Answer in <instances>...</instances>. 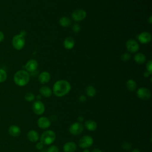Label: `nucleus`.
Masks as SVG:
<instances>
[{"label":"nucleus","mask_w":152,"mask_h":152,"mask_svg":"<svg viewBox=\"0 0 152 152\" xmlns=\"http://www.w3.org/2000/svg\"><path fill=\"white\" fill-rule=\"evenodd\" d=\"M37 126L42 129H46L50 127L51 125V122L50 119L46 116L40 117L37 122Z\"/></svg>","instance_id":"obj_11"},{"label":"nucleus","mask_w":152,"mask_h":152,"mask_svg":"<svg viewBox=\"0 0 152 152\" xmlns=\"http://www.w3.org/2000/svg\"><path fill=\"white\" fill-rule=\"evenodd\" d=\"M46 152H59V148L55 145H51L46 150Z\"/></svg>","instance_id":"obj_27"},{"label":"nucleus","mask_w":152,"mask_h":152,"mask_svg":"<svg viewBox=\"0 0 152 152\" xmlns=\"http://www.w3.org/2000/svg\"><path fill=\"white\" fill-rule=\"evenodd\" d=\"M12 44L13 47L17 50L22 49L25 45V39L21 34L15 35L12 40Z\"/></svg>","instance_id":"obj_4"},{"label":"nucleus","mask_w":152,"mask_h":152,"mask_svg":"<svg viewBox=\"0 0 152 152\" xmlns=\"http://www.w3.org/2000/svg\"><path fill=\"white\" fill-rule=\"evenodd\" d=\"M131 59V55L129 53H124L121 55V59L124 61H128Z\"/></svg>","instance_id":"obj_28"},{"label":"nucleus","mask_w":152,"mask_h":152,"mask_svg":"<svg viewBox=\"0 0 152 152\" xmlns=\"http://www.w3.org/2000/svg\"><path fill=\"white\" fill-rule=\"evenodd\" d=\"M59 24L64 27H68L71 24V20L68 17H65V16H64V17L60 18V19L59 20Z\"/></svg>","instance_id":"obj_22"},{"label":"nucleus","mask_w":152,"mask_h":152,"mask_svg":"<svg viewBox=\"0 0 152 152\" xmlns=\"http://www.w3.org/2000/svg\"><path fill=\"white\" fill-rule=\"evenodd\" d=\"M8 132L11 136L16 137L20 135L21 129L19 126H18L15 125H12L9 127Z\"/></svg>","instance_id":"obj_16"},{"label":"nucleus","mask_w":152,"mask_h":152,"mask_svg":"<svg viewBox=\"0 0 152 152\" xmlns=\"http://www.w3.org/2000/svg\"><path fill=\"white\" fill-rule=\"evenodd\" d=\"M78 100L80 102H84L86 100V97L84 95H81L79 97Z\"/></svg>","instance_id":"obj_33"},{"label":"nucleus","mask_w":152,"mask_h":152,"mask_svg":"<svg viewBox=\"0 0 152 152\" xmlns=\"http://www.w3.org/2000/svg\"><path fill=\"white\" fill-rule=\"evenodd\" d=\"M27 137L28 140L32 142H37V141L39 140V138H40L38 132L35 130L29 131L27 132Z\"/></svg>","instance_id":"obj_15"},{"label":"nucleus","mask_w":152,"mask_h":152,"mask_svg":"<svg viewBox=\"0 0 152 152\" xmlns=\"http://www.w3.org/2000/svg\"><path fill=\"white\" fill-rule=\"evenodd\" d=\"M148 23H149L150 24H151V23H152V17H151V15H150V16L149 17V18H148Z\"/></svg>","instance_id":"obj_39"},{"label":"nucleus","mask_w":152,"mask_h":152,"mask_svg":"<svg viewBox=\"0 0 152 152\" xmlns=\"http://www.w3.org/2000/svg\"><path fill=\"white\" fill-rule=\"evenodd\" d=\"M70 83L64 80H60L56 81L52 88V93L57 97H61L66 95L71 90Z\"/></svg>","instance_id":"obj_1"},{"label":"nucleus","mask_w":152,"mask_h":152,"mask_svg":"<svg viewBox=\"0 0 152 152\" xmlns=\"http://www.w3.org/2000/svg\"><path fill=\"white\" fill-rule=\"evenodd\" d=\"M4 39V35L3 33L0 31V42L3 41Z\"/></svg>","instance_id":"obj_34"},{"label":"nucleus","mask_w":152,"mask_h":152,"mask_svg":"<svg viewBox=\"0 0 152 152\" xmlns=\"http://www.w3.org/2000/svg\"><path fill=\"white\" fill-rule=\"evenodd\" d=\"M35 98L37 99V100H40L42 98V96L40 94H39V95H37L36 96H35Z\"/></svg>","instance_id":"obj_38"},{"label":"nucleus","mask_w":152,"mask_h":152,"mask_svg":"<svg viewBox=\"0 0 152 152\" xmlns=\"http://www.w3.org/2000/svg\"><path fill=\"white\" fill-rule=\"evenodd\" d=\"M75 45L74 39L71 37H67L65 39L64 41V46L66 49H71L74 48Z\"/></svg>","instance_id":"obj_20"},{"label":"nucleus","mask_w":152,"mask_h":152,"mask_svg":"<svg viewBox=\"0 0 152 152\" xmlns=\"http://www.w3.org/2000/svg\"><path fill=\"white\" fill-rule=\"evenodd\" d=\"M134 61L138 64H142L146 61V57L142 53H137L134 57Z\"/></svg>","instance_id":"obj_21"},{"label":"nucleus","mask_w":152,"mask_h":152,"mask_svg":"<svg viewBox=\"0 0 152 152\" xmlns=\"http://www.w3.org/2000/svg\"><path fill=\"white\" fill-rule=\"evenodd\" d=\"M137 39L140 43L142 44H146L151 41V34L149 32L143 31L138 35Z\"/></svg>","instance_id":"obj_12"},{"label":"nucleus","mask_w":152,"mask_h":152,"mask_svg":"<svg viewBox=\"0 0 152 152\" xmlns=\"http://www.w3.org/2000/svg\"><path fill=\"white\" fill-rule=\"evenodd\" d=\"M77 146L74 141H68L65 142L63 146L64 152H75L77 150Z\"/></svg>","instance_id":"obj_13"},{"label":"nucleus","mask_w":152,"mask_h":152,"mask_svg":"<svg viewBox=\"0 0 152 152\" xmlns=\"http://www.w3.org/2000/svg\"><path fill=\"white\" fill-rule=\"evenodd\" d=\"M84 130L83 125L78 122L72 124L69 127V132L73 135H78L81 134Z\"/></svg>","instance_id":"obj_6"},{"label":"nucleus","mask_w":152,"mask_h":152,"mask_svg":"<svg viewBox=\"0 0 152 152\" xmlns=\"http://www.w3.org/2000/svg\"><path fill=\"white\" fill-rule=\"evenodd\" d=\"M26 33L25 32V31H23H23H21V33H20V34H21V35H22V36H23L24 37V36L26 35Z\"/></svg>","instance_id":"obj_40"},{"label":"nucleus","mask_w":152,"mask_h":152,"mask_svg":"<svg viewBox=\"0 0 152 152\" xmlns=\"http://www.w3.org/2000/svg\"><path fill=\"white\" fill-rule=\"evenodd\" d=\"M131 152H140V151L137 148H134L133 150H132Z\"/></svg>","instance_id":"obj_41"},{"label":"nucleus","mask_w":152,"mask_h":152,"mask_svg":"<svg viewBox=\"0 0 152 152\" xmlns=\"http://www.w3.org/2000/svg\"><path fill=\"white\" fill-rule=\"evenodd\" d=\"M83 120H84V118H83V116H78V122L82 123V122L83 121Z\"/></svg>","instance_id":"obj_35"},{"label":"nucleus","mask_w":152,"mask_h":152,"mask_svg":"<svg viewBox=\"0 0 152 152\" xmlns=\"http://www.w3.org/2000/svg\"><path fill=\"white\" fill-rule=\"evenodd\" d=\"M40 94L45 97H49L52 94V90L48 86H42L39 89Z\"/></svg>","instance_id":"obj_18"},{"label":"nucleus","mask_w":152,"mask_h":152,"mask_svg":"<svg viewBox=\"0 0 152 152\" xmlns=\"http://www.w3.org/2000/svg\"><path fill=\"white\" fill-rule=\"evenodd\" d=\"M146 69L147 71H148L151 75L152 74V61L151 60H150L147 62L146 64Z\"/></svg>","instance_id":"obj_29"},{"label":"nucleus","mask_w":152,"mask_h":152,"mask_svg":"<svg viewBox=\"0 0 152 152\" xmlns=\"http://www.w3.org/2000/svg\"><path fill=\"white\" fill-rule=\"evenodd\" d=\"M131 144L128 142H124L122 144V148L125 150H129L131 148Z\"/></svg>","instance_id":"obj_30"},{"label":"nucleus","mask_w":152,"mask_h":152,"mask_svg":"<svg viewBox=\"0 0 152 152\" xmlns=\"http://www.w3.org/2000/svg\"><path fill=\"white\" fill-rule=\"evenodd\" d=\"M72 28V31H73L74 33H78V32L80 31V26L79 24L75 23V24H74L73 25Z\"/></svg>","instance_id":"obj_31"},{"label":"nucleus","mask_w":152,"mask_h":152,"mask_svg":"<svg viewBox=\"0 0 152 152\" xmlns=\"http://www.w3.org/2000/svg\"><path fill=\"white\" fill-rule=\"evenodd\" d=\"M44 145H43L41 142H38L36 144V148L38 150H42L43 149Z\"/></svg>","instance_id":"obj_32"},{"label":"nucleus","mask_w":152,"mask_h":152,"mask_svg":"<svg viewBox=\"0 0 152 152\" xmlns=\"http://www.w3.org/2000/svg\"><path fill=\"white\" fill-rule=\"evenodd\" d=\"M55 132L51 130L48 129L45 131L40 135L39 140L43 145H51L56 140Z\"/></svg>","instance_id":"obj_3"},{"label":"nucleus","mask_w":152,"mask_h":152,"mask_svg":"<svg viewBox=\"0 0 152 152\" xmlns=\"http://www.w3.org/2000/svg\"><path fill=\"white\" fill-rule=\"evenodd\" d=\"M40 152H46V150H42Z\"/></svg>","instance_id":"obj_43"},{"label":"nucleus","mask_w":152,"mask_h":152,"mask_svg":"<svg viewBox=\"0 0 152 152\" xmlns=\"http://www.w3.org/2000/svg\"><path fill=\"white\" fill-rule=\"evenodd\" d=\"M33 112L37 115H42L45 111L44 103L40 100H36L32 104Z\"/></svg>","instance_id":"obj_7"},{"label":"nucleus","mask_w":152,"mask_h":152,"mask_svg":"<svg viewBox=\"0 0 152 152\" xmlns=\"http://www.w3.org/2000/svg\"><path fill=\"white\" fill-rule=\"evenodd\" d=\"M30 80V75L27 71L20 70L14 76V81L18 86H24L28 84Z\"/></svg>","instance_id":"obj_2"},{"label":"nucleus","mask_w":152,"mask_h":152,"mask_svg":"<svg viewBox=\"0 0 152 152\" xmlns=\"http://www.w3.org/2000/svg\"><path fill=\"white\" fill-rule=\"evenodd\" d=\"M38 66V63L35 59L29 60L25 65V68L27 71L33 72L34 71Z\"/></svg>","instance_id":"obj_14"},{"label":"nucleus","mask_w":152,"mask_h":152,"mask_svg":"<svg viewBox=\"0 0 152 152\" xmlns=\"http://www.w3.org/2000/svg\"><path fill=\"white\" fill-rule=\"evenodd\" d=\"M83 152H90V150L88 148H86V149L84 150Z\"/></svg>","instance_id":"obj_42"},{"label":"nucleus","mask_w":152,"mask_h":152,"mask_svg":"<svg viewBox=\"0 0 152 152\" xmlns=\"http://www.w3.org/2000/svg\"><path fill=\"white\" fill-rule=\"evenodd\" d=\"M91 152H103L101 150H100V149H99V148H94L92 151H91Z\"/></svg>","instance_id":"obj_37"},{"label":"nucleus","mask_w":152,"mask_h":152,"mask_svg":"<svg viewBox=\"0 0 152 152\" xmlns=\"http://www.w3.org/2000/svg\"><path fill=\"white\" fill-rule=\"evenodd\" d=\"M126 86L127 89L130 91H134L137 88V83L132 79H129L126 81Z\"/></svg>","instance_id":"obj_23"},{"label":"nucleus","mask_w":152,"mask_h":152,"mask_svg":"<svg viewBox=\"0 0 152 152\" xmlns=\"http://www.w3.org/2000/svg\"><path fill=\"white\" fill-rule=\"evenodd\" d=\"M126 48L128 52L135 53L139 49V45L137 41L133 39H129L126 42Z\"/></svg>","instance_id":"obj_10"},{"label":"nucleus","mask_w":152,"mask_h":152,"mask_svg":"<svg viewBox=\"0 0 152 152\" xmlns=\"http://www.w3.org/2000/svg\"><path fill=\"white\" fill-rule=\"evenodd\" d=\"M151 75V74H150L148 71H145V72H144V76L145 78L148 77L149 75Z\"/></svg>","instance_id":"obj_36"},{"label":"nucleus","mask_w":152,"mask_h":152,"mask_svg":"<svg viewBox=\"0 0 152 152\" xmlns=\"http://www.w3.org/2000/svg\"><path fill=\"white\" fill-rule=\"evenodd\" d=\"M94 140L91 136L86 135L80 138L78 141V146L83 149L88 148L93 144Z\"/></svg>","instance_id":"obj_5"},{"label":"nucleus","mask_w":152,"mask_h":152,"mask_svg":"<svg viewBox=\"0 0 152 152\" xmlns=\"http://www.w3.org/2000/svg\"><path fill=\"white\" fill-rule=\"evenodd\" d=\"M7 77V72L5 70L2 69H0V83L4 82Z\"/></svg>","instance_id":"obj_26"},{"label":"nucleus","mask_w":152,"mask_h":152,"mask_svg":"<svg viewBox=\"0 0 152 152\" xmlns=\"http://www.w3.org/2000/svg\"><path fill=\"white\" fill-rule=\"evenodd\" d=\"M24 99L27 102H33L35 99V96L33 93L28 92L25 94Z\"/></svg>","instance_id":"obj_25"},{"label":"nucleus","mask_w":152,"mask_h":152,"mask_svg":"<svg viewBox=\"0 0 152 152\" xmlns=\"http://www.w3.org/2000/svg\"><path fill=\"white\" fill-rule=\"evenodd\" d=\"M137 95L139 99L147 100L151 97V92L145 87H140L137 91Z\"/></svg>","instance_id":"obj_8"},{"label":"nucleus","mask_w":152,"mask_h":152,"mask_svg":"<svg viewBox=\"0 0 152 152\" xmlns=\"http://www.w3.org/2000/svg\"><path fill=\"white\" fill-rule=\"evenodd\" d=\"M86 15L87 13L86 11L81 9L74 10L71 14L72 18L75 21H81L83 20L86 17Z\"/></svg>","instance_id":"obj_9"},{"label":"nucleus","mask_w":152,"mask_h":152,"mask_svg":"<svg viewBox=\"0 0 152 152\" xmlns=\"http://www.w3.org/2000/svg\"><path fill=\"white\" fill-rule=\"evenodd\" d=\"M50 79V75L48 72L44 71L41 72L38 77V80L41 84H46L49 81Z\"/></svg>","instance_id":"obj_17"},{"label":"nucleus","mask_w":152,"mask_h":152,"mask_svg":"<svg viewBox=\"0 0 152 152\" xmlns=\"http://www.w3.org/2000/svg\"><path fill=\"white\" fill-rule=\"evenodd\" d=\"M84 126L88 131H95L97 127V123L94 121L90 120V119L86 121V122H84Z\"/></svg>","instance_id":"obj_19"},{"label":"nucleus","mask_w":152,"mask_h":152,"mask_svg":"<svg viewBox=\"0 0 152 152\" xmlns=\"http://www.w3.org/2000/svg\"><path fill=\"white\" fill-rule=\"evenodd\" d=\"M86 92L87 95L90 97H94L96 94V88L93 86H88L86 89Z\"/></svg>","instance_id":"obj_24"}]
</instances>
